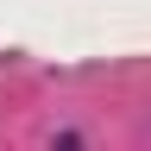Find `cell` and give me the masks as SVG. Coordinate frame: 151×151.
I'll use <instances>...</instances> for the list:
<instances>
[{"instance_id":"obj_1","label":"cell","mask_w":151,"mask_h":151,"mask_svg":"<svg viewBox=\"0 0 151 151\" xmlns=\"http://www.w3.org/2000/svg\"><path fill=\"white\" fill-rule=\"evenodd\" d=\"M50 151H88V145H82V132H63V139H57Z\"/></svg>"}]
</instances>
